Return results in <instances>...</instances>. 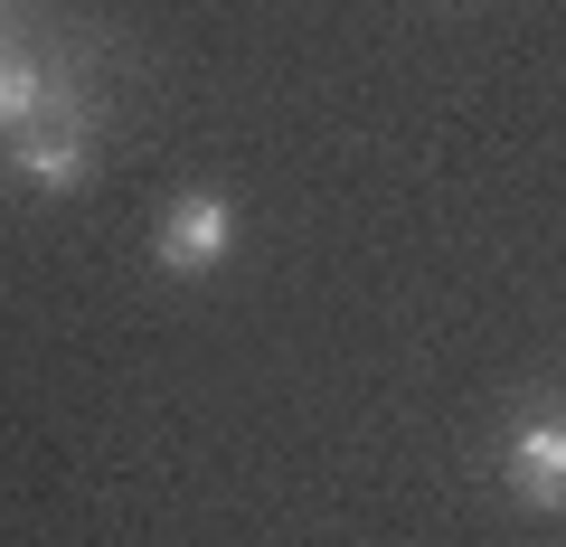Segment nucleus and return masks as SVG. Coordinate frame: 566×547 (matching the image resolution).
<instances>
[{
    "instance_id": "1",
    "label": "nucleus",
    "mask_w": 566,
    "mask_h": 547,
    "mask_svg": "<svg viewBox=\"0 0 566 547\" xmlns=\"http://www.w3.org/2000/svg\"><path fill=\"white\" fill-rule=\"evenodd\" d=\"M227 245H237V208H227L218 189H180V199L161 208L151 255H161V274H218Z\"/></svg>"
},
{
    "instance_id": "2",
    "label": "nucleus",
    "mask_w": 566,
    "mask_h": 547,
    "mask_svg": "<svg viewBox=\"0 0 566 547\" xmlns=\"http://www.w3.org/2000/svg\"><path fill=\"white\" fill-rule=\"evenodd\" d=\"M48 114H57V123H85V104L66 95V85L48 76L39 57H20V48L0 39V143H20V133H48Z\"/></svg>"
},
{
    "instance_id": "3",
    "label": "nucleus",
    "mask_w": 566,
    "mask_h": 547,
    "mask_svg": "<svg viewBox=\"0 0 566 547\" xmlns=\"http://www.w3.org/2000/svg\"><path fill=\"white\" fill-rule=\"evenodd\" d=\"M510 491L528 509H566V415H538L510 434Z\"/></svg>"
},
{
    "instance_id": "4",
    "label": "nucleus",
    "mask_w": 566,
    "mask_h": 547,
    "mask_svg": "<svg viewBox=\"0 0 566 547\" xmlns=\"http://www.w3.org/2000/svg\"><path fill=\"white\" fill-rule=\"evenodd\" d=\"M10 170H20L29 189H76L85 170H95V151H85V123H48V133H20V143H10Z\"/></svg>"
},
{
    "instance_id": "5",
    "label": "nucleus",
    "mask_w": 566,
    "mask_h": 547,
    "mask_svg": "<svg viewBox=\"0 0 566 547\" xmlns=\"http://www.w3.org/2000/svg\"><path fill=\"white\" fill-rule=\"evenodd\" d=\"M0 10H10V0H0Z\"/></svg>"
}]
</instances>
